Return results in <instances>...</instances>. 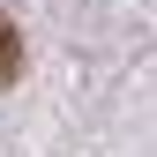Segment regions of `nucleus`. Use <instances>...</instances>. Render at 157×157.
Returning a JSON list of instances; mask_svg holds the SVG:
<instances>
[{
	"mask_svg": "<svg viewBox=\"0 0 157 157\" xmlns=\"http://www.w3.org/2000/svg\"><path fill=\"white\" fill-rule=\"evenodd\" d=\"M23 75V37H15V23L0 15V82H15Z\"/></svg>",
	"mask_w": 157,
	"mask_h": 157,
	"instance_id": "1",
	"label": "nucleus"
}]
</instances>
